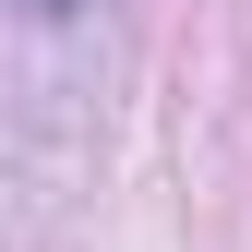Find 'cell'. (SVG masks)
<instances>
[{
  "mask_svg": "<svg viewBox=\"0 0 252 252\" xmlns=\"http://www.w3.org/2000/svg\"><path fill=\"white\" fill-rule=\"evenodd\" d=\"M36 12H72V0H36Z\"/></svg>",
  "mask_w": 252,
  "mask_h": 252,
  "instance_id": "6da1fadb",
  "label": "cell"
}]
</instances>
